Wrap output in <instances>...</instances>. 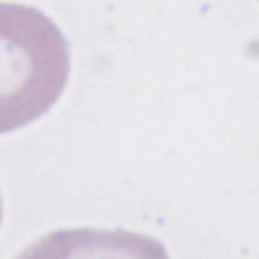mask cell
Instances as JSON below:
<instances>
[{
	"instance_id": "6da1fadb",
	"label": "cell",
	"mask_w": 259,
	"mask_h": 259,
	"mask_svg": "<svg viewBox=\"0 0 259 259\" xmlns=\"http://www.w3.org/2000/svg\"><path fill=\"white\" fill-rule=\"evenodd\" d=\"M69 77V47L40 10L0 2V134L18 130L59 99Z\"/></svg>"
},
{
	"instance_id": "7a4b0ae2",
	"label": "cell",
	"mask_w": 259,
	"mask_h": 259,
	"mask_svg": "<svg viewBox=\"0 0 259 259\" xmlns=\"http://www.w3.org/2000/svg\"><path fill=\"white\" fill-rule=\"evenodd\" d=\"M14 259H170L154 237L132 231L61 229L28 245Z\"/></svg>"
},
{
	"instance_id": "3957f363",
	"label": "cell",
	"mask_w": 259,
	"mask_h": 259,
	"mask_svg": "<svg viewBox=\"0 0 259 259\" xmlns=\"http://www.w3.org/2000/svg\"><path fill=\"white\" fill-rule=\"evenodd\" d=\"M0 217H2V202H0Z\"/></svg>"
}]
</instances>
